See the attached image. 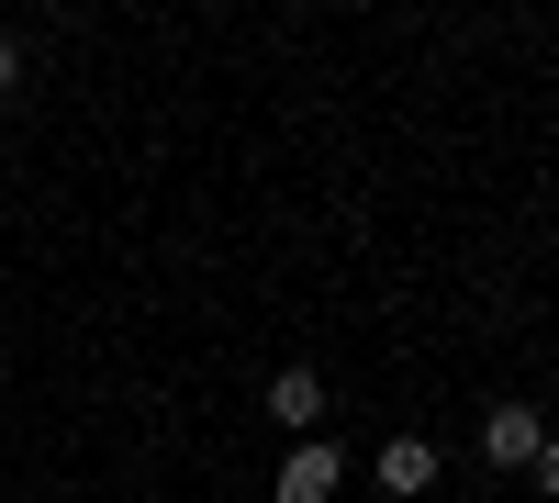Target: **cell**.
I'll return each instance as SVG.
<instances>
[{"label": "cell", "mask_w": 559, "mask_h": 503, "mask_svg": "<svg viewBox=\"0 0 559 503\" xmlns=\"http://www.w3.org/2000/svg\"><path fill=\"white\" fill-rule=\"evenodd\" d=\"M426 481H437V447H426V436H381V492H403V503H414Z\"/></svg>", "instance_id": "277c9868"}, {"label": "cell", "mask_w": 559, "mask_h": 503, "mask_svg": "<svg viewBox=\"0 0 559 503\" xmlns=\"http://www.w3.org/2000/svg\"><path fill=\"white\" fill-rule=\"evenodd\" d=\"M313 415H324V370H302V358L269 370V426L280 436H313Z\"/></svg>", "instance_id": "3957f363"}, {"label": "cell", "mask_w": 559, "mask_h": 503, "mask_svg": "<svg viewBox=\"0 0 559 503\" xmlns=\"http://www.w3.org/2000/svg\"><path fill=\"white\" fill-rule=\"evenodd\" d=\"M537 447H548L537 403H492V415H481V459L492 470H537Z\"/></svg>", "instance_id": "7a4b0ae2"}, {"label": "cell", "mask_w": 559, "mask_h": 503, "mask_svg": "<svg viewBox=\"0 0 559 503\" xmlns=\"http://www.w3.org/2000/svg\"><path fill=\"white\" fill-rule=\"evenodd\" d=\"M336 481H347V447H280V470H269V503H336Z\"/></svg>", "instance_id": "6da1fadb"}, {"label": "cell", "mask_w": 559, "mask_h": 503, "mask_svg": "<svg viewBox=\"0 0 559 503\" xmlns=\"http://www.w3.org/2000/svg\"><path fill=\"white\" fill-rule=\"evenodd\" d=\"M12 89H23V45L0 34V101H12Z\"/></svg>", "instance_id": "5b68a950"}, {"label": "cell", "mask_w": 559, "mask_h": 503, "mask_svg": "<svg viewBox=\"0 0 559 503\" xmlns=\"http://www.w3.org/2000/svg\"><path fill=\"white\" fill-rule=\"evenodd\" d=\"M537 481H548V503H559V436H548V447H537Z\"/></svg>", "instance_id": "8992f818"}]
</instances>
